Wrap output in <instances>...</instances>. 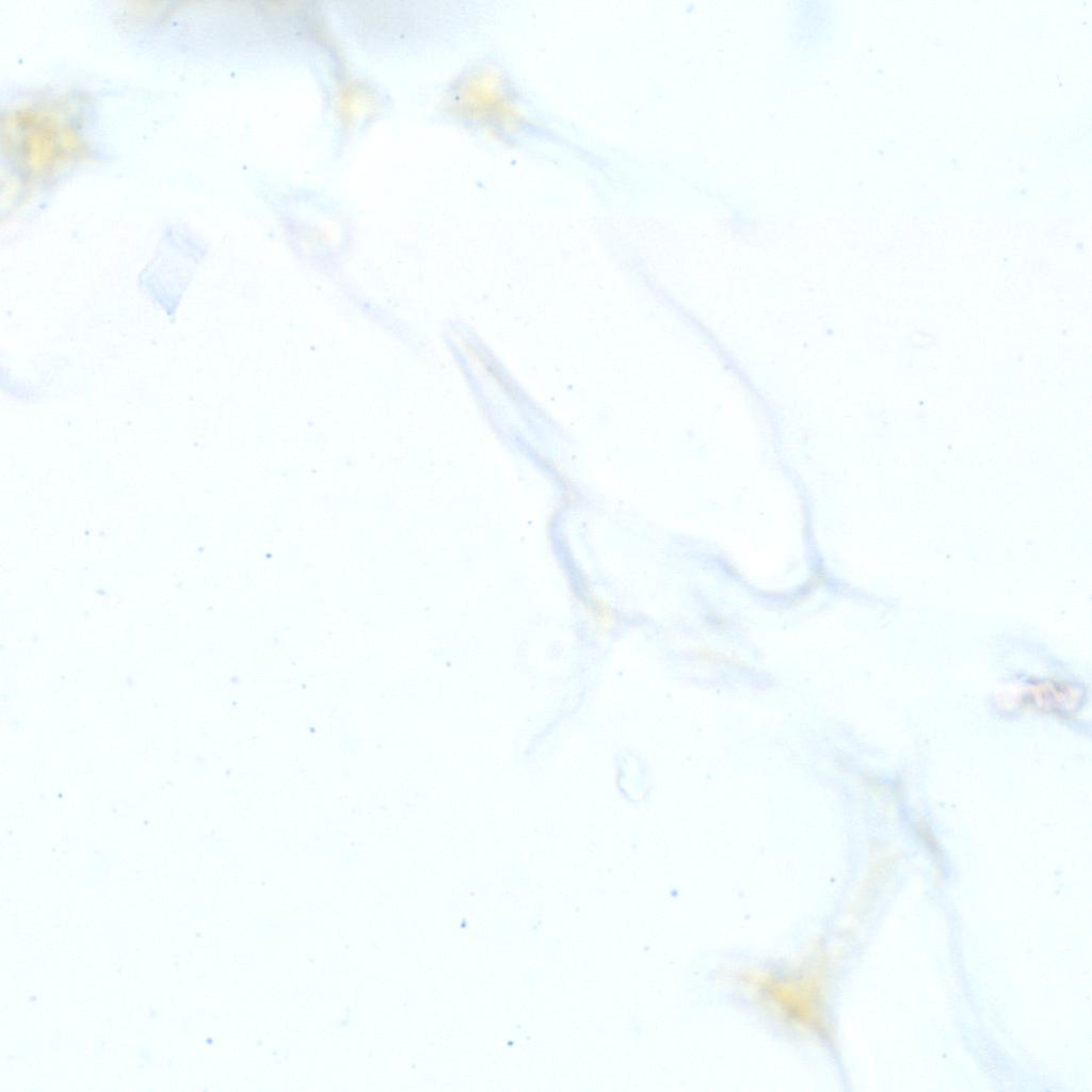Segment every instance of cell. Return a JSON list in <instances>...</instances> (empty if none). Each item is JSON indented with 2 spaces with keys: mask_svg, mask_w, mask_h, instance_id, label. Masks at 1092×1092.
Segmentation results:
<instances>
[{
  "mask_svg": "<svg viewBox=\"0 0 1092 1092\" xmlns=\"http://www.w3.org/2000/svg\"><path fill=\"white\" fill-rule=\"evenodd\" d=\"M758 983L762 998L780 1016L793 1025L817 1029L815 1025L820 1023V996L817 981L812 976L768 978Z\"/></svg>",
  "mask_w": 1092,
  "mask_h": 1092,
  "instance_id": "obj_1",
  "label": "cell"
}]
</instances>
